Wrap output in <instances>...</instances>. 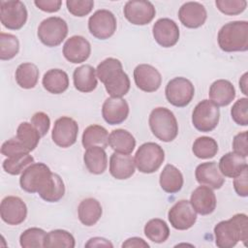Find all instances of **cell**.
<instances>
[{
    "label": "cell",
    "instance_id": "bcb514c9",
    "mask_svg": "<svg viewBox=\"0 0 248 248\" xmlns=\"http://www.w3.org/2000/svg\"><path fill=\"white\" fill-rule=\"evenodd\" d=\"M31 124L37 129L41 137H44L49 130L50 119L46 113L43 111H38L32 116Z\"/></svg>",
    "mask_w": 248,
    "mask_h": 248
},
{
    "label": "cell",
    "instance_id": "ffe728a7",
    "mask_svg": "<svg viewBox=\"0 0 248 248\" xmlns=\"http://www.w3.org/2000/svg\"><path fill=\"white\" fill-rule=\"evenodd\" d=\"M178 17L187 28H199L205 22L207 13L204 6L199 2H186L180 7Z\"/></svg>",
    "mask_w": 248,
    "mask_h": 248
},
{
    "label": "cell",
    "instance_id": "d590c367",
    "mask_svg": "<svg viewBox=\"0 0 248 248\" xmlns=\"http://www.w3.org/2000/svg\"><path fill=\"white\" fill-rule=\"evenodd\" d=\"M144 234L152 242L163 243L170 236V229L164 220L155 218L145 224Z\"/></svg>",
    "mask_w": 248,
    "mask_h": 248
},
{
    "label": "cell",
    "instance_id": "e575fe53",
    "mask_svg": "<svg viewBox=\"0 0 248 248\" xmlns=\"http://www.w3.org/2000/svg\"><path fill=\"white\" fill-rule=\"evenodd\" d=\"M16 139L24 146L27 151H33L41 139L40 133L29 122H22L16 130Z\"/></svg>",
    "mask_w": 248,
    "mask_h": 248
},
{
    "label": "cell",
    "instance_id": "9c48e42d",
    "mask_svg": "<svg viewBox=\"0 0 248 248\" xmlns=\"http://www.w3.org/2000/svg\"><path fill=\"white\" fill-rule=\"evenodd\" d=\"M27 10L19 0L0 1V19L4 27L18 30L26 23Z\"/></svg>",
    "mask_w": 248,
    "mask_h": 248
},
{
    "label": "cell",
    "instance_id": "8992f818",
    "mask_svg": "<svg viewBox=\"0 0 248 248\" xmlns=\"http://www.w3.org/2000/svg\"><path fill=\"white\" fill-rule=\"evenodd\" d=\"M38 38L46 46H59L68 35L67 22L59 16L44 19L38 27Z\"/></svg>",
    "mask_w": 248,
    "mask_h": 248
},
{
    "label": "cell",
    "instance_id": "816d5d0a",
    "mask_svg": "<svg viewBox=\"0 0 248 248\" xmlns=\"http://www.w3.org/2000/svg\"><path fill=\"white\" fill-rule=\"evenodd\" d=\"M85 247H113V245L106 238L93 237L88 240V242L85 244Z\"/></svg>",
    "mask_w": 248,
    "mask_h": 248
},
{
    "label": "cell",
    "instance_id": "7402d4cb",
    "mask_svg": "<svg viewBox=\"0 0 248 248\" xmlns=\"http://www.w3.org/2000/svg\"><path fill=\"white\" fill-rule=\"evenodd\" d=\"M195 176L201 185H205L211 189H220L225 182L218 164L214 161L200 164L196 168Z\"/></svg>",
    "mask_w": 248,
    "mask_h": 248
},
{
    "label": "cell",
    "instance_id": "f35d334b",
    "mask_svg": "<svg viewBox=\"0 0 248 248\" xmlns=\"http://www.w3.org/2000/svg\"><path fill=\"white\" fill-rule=\"evenodd\" d=\"M192 151L197 158L209 159L217 154L218 143L213 138L200 137L194 141Z\"/></svg>",
    "mask_w": 248,
    "mask_h": 248
},
{
    "label": "cell",
    "instance_id": "2e32d148",
    "mask_svg": "<svg viewBox=\"0 0 248 248\" xmlns=\"http://www.w3.org/2000/svg\"><path fill=\"white\" fill-rule=\"evenodd\" d=\"M152 33L155 41L163 47H170L179 40V28L174 20L163 17L153 25Z\"/></svg>",
    "mask_w": 248,
    "mask_h": 248
},
{
    "label": "cell",
    "instance_id": "3957f363",
    "mask_svg": "<svg viewBox=\"0 0 248 248\" xmlns=\"http://www.w3.org/2000/svg\"><path fill=\"white\" fill-rule=\"evenodd\" d=\"M217 41L223 51H246L248 49V22L237 20L226 23L219 30Z\"/></svg>",
    "mask_w": 248,
    "mask_h": 248
},
{
    "label": "cell",
    "instance_id": "f546056e",
    "mask_svg": "<svg viewBox=\"0 0 248 248\" xmlns=\"http://www.w3.org/2000/svg\"><path fill=\"white\" fill-rule=\"evenodd\" d=\"M83 161L88 171L93 174H102L108 167V156L105 148L91 146L86 148Z\"/></svg>",
    "mask_w": 248,
    "mask_h": 248
},
{
    "label": "cell",
    "instance_id": "8d00e7d4",
    "mask_svg": "<svg viewBox=\"0 0 248 248\" xmlns=\"http://www.w3.org/2000/svg\"><path fill=\"white\" fill-rule=\"evenodd\" d=\"M76 245L75 237L65 230H53L46 233L44 247L46 248H74Z\"/></svg>",
    "mask_w": 248,
    "mask_h": 248
},
{
    "label": "cell",
    "instance_id": "52a82bcc",
    "mask_svg": "<svg viewBox=\"0 0 248 248\" xmlns=\"http://www.w3.org/2000/svg\"><path fill=\"white\" fill-rule=\"evenodd\" d=\"M220 118L219 107L209 100H202L194 108L192 123L194 127L203 133L211 132L218 125Z\"/></svg>",
    "mask_w": 248,
    "mask_h": 248
},
{
    "label": "cell",
    "instance_id": "9a60e30c",
    "mask_svg": "<svg viewBox=\"0 0 248 248\" xmlns=\"http://www.w3.org/2000/svg\"><path fill=\"white\" fill-rule=\"evenodd\" d=\"M0 216L8 225H19L26 219L27 206L20 198L8 196L0 203Z\"/></svg>",
    "mask_w": 248,
    "mask_h": 248
},
{
    "label": "cell",
    "instance_id": "4316f807",
    "mask_svg": "<svg viewBox=\"0 0 248 248\" xmlns=\"http://www.w3.org/2000/svg\"><path fill=\"white\" fill-rule=\"evenodd\" d=\"M102 213L101 203L94 198L82 200L78 207V219L86 227L94 226L100 220Z\"/></svg>",
    "mask_w": 248,
    "mask_h": 248
},
{
    "label": "cell",
    "instance_id": "484cf974",
    "mask_svg": "<svg viewBox=\"0 0 248 248\" xmlns=\"http://www.w3.org/2000/svg\"><path fill=\"white\" fill-rule=\"evenodd\" d=\"M38 194L47 202L60 201L65 194V185L62 178L57 173L51 172L45 184L39 189Z\"/></svg>",
    "mask_w": 248,
    "mask_h": 248
},
{
    "label": "cell",
    "instance_id": "ab89813d",
    "mask_svg": "<svg viewBox=\"0 0 248 248\" xmlns=\"http://www.w3.org/2000/svg\"><path fill=\"white\" fill-rule=\"evenodd\" d=\"M46 232L40 228H29L19 236L20 246L23 248L44 247Z\"/></svg>",
    "mask_w": 248,
    "mask_h": 248
},
{
    "label": "cell",
    "instance_id": "4fadbf2b",
    "mask_svg": "<svg viewBox=\"0 0 248 248\" xmlns=\"http://www.w3.org/2000/svg\"><path fill=\"white\" fill-rule=\"evenodd\" d=\"M51 173L49 168L44 163H33L21 173L19 184L21 189L28 193H38L39 189Z\"/></svg>",
    "mask_w": 248,
    "mask_h": 248
},
{
    "label": "cell",
    "instance_id": "7a4b0ae2",
    "mask_svg": "<svg viewBox=\"0 0 248 248\" xmlns=\"http://www.w3.org/2000/svg\"><path fill=\"white\" fill-rule=\"evenodd\" d=\"M215 243L219 248H232L242 241L246 245L248 240L247 215L238 213L229 220L221 221L214 227Z\"/></svg>",
    "mask_w": 248,
    "mask_h": 248
},
{
    "label": "cell",
    "instance_id": "d6a6232c",
    "mask_svg": "<svg viewBox=\"0 0 248 248\" xmlns=\"http://www.w3.org/2000/svg\"><path fill=\"white\" fill-rule=\"evenodd\" d=\"M81 141L84 148H89L91 146L106 148L108 145V133L105 127L93 124L85 128Z\"/></svg>",
    "mask_w": 248,
    "mask_h": 248
},
{
    "label": "cell",
    "instance_id": "836d02e7",
    "mask_svg": "<svg viewBox=\"0 0 248 248\" xmlns=\"http://www.w3.org/2000/svg\"><path fill=\"white\" fill-rule=\"evenodd\" d=\"M38 67L30 62L22 63L18 65L16 70V81L23 89L34 88L39 79Z\"/></svg>",
    "mask_w": 248,
    "mask_h": 248
},
{
    "label": "cell",
    "instance_id": "6da1fadb",
    "mask_svg": "<svg viewBox=\"0 0 248 248\" xmlns=\"http://www.w3.org/2000/svg\"><path fill=\"white\" fill-rule=\"evenodd\" d=\"M96 75L111 97L121 98L130 90L129 77L123 71L121 62L116 58L108 57L103 60L97 66Z\"/></svg>",
    "mask_w": 248,
    "mask_h": 248
},
{
    "label": "cell",
    "instance_id": "ee69618b",
    "mask_svg": "<svg viewBox=\"0 0 248 248\" xmlns=\"http://www.w3.org/2000/svg\"><path fill=\"white\" fill-rule=\"evenodd\" d=\"M68 11L75 16H85L93 9L94 1L92 0H67Z\"/></svg>",
    "mask_w": 248,
    "mask_h": 248
},
{
    "label": "cell",
    "instance_id": "681fc988",
    "mask_svg": "<svg viewBox=\"0 0 248 248\" xmlns=\"http://www.w3.org/2000/svg\"><path fill=\"white\" fill-rule=\"evenodd\" d=\"M34 4L42 11L46 13L58 12L61 8V0H35Z\"/></svg>",
    "mask_w": 248,
    "mask_h": 248
},
{
    "label": "cell",
    "instance_id": "603a6c76",
    "mask_svg": "<svg viewBox=\"0 0 248 248\" xmlns=\"http://www.w3.org/2000/svg\"><path fill=\"white\" fill-rule=\"evenodd\" d=\"M135 161L130 154L114 152L109 158V172L118 179L124 180L130 178L135 173Z\"/></svg>",
    "mask_w": 248,
    "mask_h": 248
},
{
    "label": "cell",
    "instance_id": "d6986e66",
    "mask_svg": "<svg viewBox=\"0 0 248 248\" xmlns=\"http://www.w3.org/2000/svg\"><path fill=\"white\" fill-rule=\"evenodd\" d=\"M129 114V105L122 98L110 97L106 99L102 107V115L105 121L110 125L121 124Z\"/></svg>",
    "mask_w": 248,
    "mask_h": 248
},
{
    "label": "cell",
    "instance_id": "74e56055",
    "mask_svg": "<svg viewBox=\"0 0 248 248\" xmlns=\"http://www.w3.org/2000/svg\"><path fill=\"white\" fill-rule=\"evenodd\" d=\"M34 163V158L29 153H21L8 157L3 161L4 170L12 175L22 173L24 170Z\"/></svg>",
    "mask_w": 248,
    "mask_h": 248
},
{
    "label": "cell",
    "instance_id": "1f68e13d",
    "mask_svg": "<svg viewBox=\"0 0 248 248\" xmlns=\"http://www.w3.org/2000/svg\"><path fill=\"white\" fill-rule=\"evenodd\" d=\"M108 145L115 152L130 154L136 146V140L130 132L124 129H116L108 135Z\"/></svg>",
    "mask_w": 248,
    "mask_h": 248
},
{
    "label": "cell",
    "instance_id": "7bdbcfd3",
    "mask_svg": "<svg viewBox=\"0 0 248 248\" xmlns=\"http://www.w3.org/2000/svg\"><path fill=\"white\" fill-rule=\"evenodd\" d=\"M231 115L237 125H248V99L246 97L240 98L233 104L231 109Z\"/></svg>",
    "mask_w": 248,
    "mask_h": 248
},
{
    "label": "cell",
    "instance_id": "60d3db41",
    "mask_svg": "<svg viewBox=\"0 0 248 248\" xmlns=\"http://www.w3.org/2000/svg\"><path fill=\"white\" fill-rule=\"evenodd\" d=\"M19 50L18 39L9 33L1 32L0 34V59L10 60L14 58Z\"/></svg>",
    "mask_w": 248,
    "mask_h": 248
},
{
    "label": "cell",
    "instance_id": "d4e9b609",
    "mask_svg": "<svg viewBox=\"0 0 248 248\" xmlns=\"http://www.w3.org/2000/svg\"><path fill=\"white\" fill-rule=\"evenodd\" d=\"M75 88L80 92L88 93L93 91L98 84L96 69L91 65L85 64L75 69L73 74Z\"/></svg>",
    "mask_w": 248,
    "mask_h": 248
},
{
    "label": "cell",
    "instance_id": "f6af8a7d",
    "mask_svg": "<svg viewBox=\"0 0 248 248\" xmlns=\"http://www.w3.org/2000/svg\"><path fill=\"white\" fill-rule=\"evenodd\" d=\"M1 153L4 156L11 157V156L21 154V153H29V151H27L24 148V146L19 142V140L16 137L3 142L1 146Z\"/></svg>",
    "mask_w": 248,
    "mask_h": 248
},
{
    "label": "cell",
    "instance_id": "ba28073f",
    "mask_svg": "<svg viewBox=\"0 0 248 248\" xmlns=\"http://www.w3.org/2000/svg\"><path fill=\"white\" fill-rule=\"evenodd\" d=\"M165 94L170 105L183 108L191 103L195 95V88L189 79L183 77H177L168 82Z\"/></svg>",
    "mask_w": 248,
    "mask_h": 248
},
{
    "label": "cell",
    "instance_id": "7c38bea8",
    "mask_svg": "<svg viewBox=\"0 0 248 248\" xmlns=\"http://www.w3.org/2000/svg\"><path fill=\"white\" fill-rule=\"evenodd\" d=\"M78 134V125L77 121L69 116H62L55 120L51 133L53 142L62 148L72 146Z\"/></svg>",
    "mask_w": 248,
    "mask_h": 248
},
{
    "label": "cell",
    "instance_id": "5b68a950",
    "mask_svg": "<svg viewBox=\"0 0 248 248\" xmlns=\"http://www.w3.org/2000/svg\"><path fill=\"white\" fill-rule=\"evenodd\" d=\"M165 160L164 149L155 142L141 144L135 154V165L142 173H153L159 170Z\"/></svg>",
    "mask_w": 248,
    "mask_h": 248
},
{
    "label": "cell",
    "instance_id": "5bb4252c",
    "mask_svg": "<svg viewBox=\"0 0 248 248\" xmlns=\"http://www.w3.org/2000/svg\"><path fill=\"white\" fill-rule=\"evenodd\" d=\"M123 13L127 20L132 24L145 25L152 21L156 10L154 5L149 1L132 0L125 4Z\"/></svg>",
    "mask_w": 248,
    "mask_h": 248
},
{
    "label": "cell",
    "instance_id": "8fae6325",
    "mask_svg": "<svg viewBox=\"0 0 248 248\" xmlns=\"http://www.w3.org/2000/svg\"><path fill=\"white\" fill-rule=\"evenodd\" d=\"M168 218L172 228L185 231L194 226L197 221V212L187 200L176 202L169 210Z\"/></svg>",
    "mask_w": 248,
    "mask_h": 248
},
{
    "label": "cell",
    "instance_id": "e0dca14e",
    "mask_svg": "<svg viewBox=\"0 0 248 248\" xmlns=\"http://www.w3.org/2000/svg\"><path fill=\"white\" fill-rule=\"evenodd\" d=\"M134 80L138 88L144 92H155L162 83L159 71L149 64H140L134 70Z\"/></svg>",
    "mask_w": 248,
    "mask_h": 248
},
{
    "label": "cell",
    "instance_id": "44dd1931",
    "mask_svg": "<svg viewBox=\"0 0 248 248\" xmlns=\"http://www.w3.org/2000/svg\"><path fill=\"white\" fill-rule=\"evenodd\" d=\"M190 202L195 211L201 215L211 214L215 210L217 203L214 192L205 185H201L193 191Z\"/></svg>",
    "mask_w": 248,
    "mask_h": 248
},
{
    "label": "cell",
    "instance_id": "30bf717a",
    "mask_svg": "<svg viewBox=\"0 0 248 248\" xmlns=\"http://www.w3.org/2000/svg\"><path fill=\"white\" fill-rule=\"evenodd\" d=\"M116 18L108 10H98L88 19L89 32L100 40L110 38L116 31Z\"/></svg>",
    "mask_w": 248,
    "mask_h": 248
},
{
    "label": "cell",
    "instance_id": "f1b7e54d",
    "mask_svg": "<svg viewBox=\"0 0 248 248\" xmlns=\"http://www.w3.org/2000/svg\"><path fill=\"white\" fill-rule=\"evenodd\" d=\"M44 88L51 94H61L69 87V77L61 69H50L45 73L42 80Z\"/></svg>",
    "mask_w": 248,
    "mask_h": 248
},
{
    "label": "cell",
    "instance_id": "7dc6e473",
    "mask_svg": "<svg viewBox=\"0 0 248 248\" xmlns=\"http://www.w3.org/2000/svg\"><path fill=\"white\" fill-rule=\"evenodd\" d=\"M233 188L238 196H248V167L245 168L240 174L234 177Z\"/></svg>",
    "mask_w": 248,
    "mask_h": 248
},
{
    "label": "cell",
    "instance_id": "b9f144b4",
    "mask_svg": "<svg viewBox=\"0 0 248 248\" xmlns=\"http://www.w3.org/2000/svg\"><path fill=\"white\" fill-rule=\"evenodd\" d=\"M218 10L227 16H236L244 12L247 7L245 0H216Z\"/></svg>",
    "mask_w": 248,
    "mask_h": 248
},
{
    "label": "cell",
    "instance_id": "4dcf8cb0",
    "mask_svg": "<svg viewBox=\"0 0 248 248\" xmlns=\"http://www.w3.org/2000/svg\"><path fill=\"white\" fill-rule=\"evenodd\" d=\"M161 188L170 194L177 193L183 186V175L181 171L173 165L168 164L164 167L160 174Z\"/></svg>",
    "mask_w": 248,
    "mask_h": 248
},
{
    "label": "cell",
    "instance_id": "f907efd6",
    "mask_svg": "<svg viewBox=\"0 0 248 248\" xmlns=\"http://www.w3.org/2000/svg\"><path fill=\"white\" fill-rule=\"evenodd\" d=\"M122 247L126 248H133V247H136V248H149V244L147 242H145L142 238L140 237H131V238H128L126 239L125 242H123L122 244Z\"/></svg>",
    "mask_w": 248,
    "mask_h": 248
},
{
    "label": "cell",
    "instance_id": "277c9868",
    "mask_svg": "<svg viewBox=\"0 0 248 248\" xmlns=\"http://www.w3.org/2000/svg\"><path fill=\"white\" fill-rule=\"evenodd\" d=\"M148 123L153 135L162 141L170 142L177 137V120L173 112L167 108H155L149 115Z\"/></svg>",
    "mask_w": 248,
    "mask_h": 248
},
{
    "label": "cell",
    "instance_id": "cb8c5ba5",
    "mask_svg": "<svg viewBox=\"0 0 248 248\" xmlns=\"http://www.w3.org/2000/svg\"><path fill=\"white\" fill-rule=\"evenodd\" d=\"M208 95L210 101L217 107H226L233 101L235 89L231 81L217 79L210 85Z\"/></svg>",
    "mask_w": 248,
    "mask_h": 248
},
{
    "label": "cell",
    "instance_id": "c3c4849f",
    "mask_svg": "<svg viewBox=\"0 0 248 248\" xmlns=\"http://www.w3.org/2000/svg\"><path fill=\"white\" fill-rule=\"evenodd\" d=\"M233 152L241 155L242 157H247L248 155V145H247V131H243L234 136L232 140Z\"/></svg>",
    "mask_w": 248,
    "mask_h": 248
},
{
    "label": "cell",
    "instance_id": "83f0119b",
    "mask_svg": "<svg viewBox=\"0 0 248 248\" xmlns=\"http://www.w3.org/2000/svg\"><path fill=\"white\" fill-rule=\"evenodd\" d=\"M247 162L245 157L235 153L228 152L220 158L218 168L220 172L231 178H234L242 172V170L247 168Z\"/></svg>",
    "mask_w": 248,
    "mask_h": 248
},
{
    "label": "cell",
    "instance_id": "ac0fdd59",
    "mask_svg": "<svg viewBox=\"0 0 248 248\" xmlns=\"http://www.w3.org/2000/svg\"><path fill=\"white\" fill-rule=\"evenodd\" d=\"M90 53V43L82 36H72L63 46V55L71 63H82L88 59Z\"/></svg>",
    "mask_w": 248,
    "mask_h": 248
},
{
    "label": "cell",
    "instance_id": "f5cc1de1",
    "mask_svg": "<svg viewBox=\"0 0 248 248\" xmlns=\"http://www.w3.org/2000/svg\"><path fill=\"white\" fill-rule=\"evenodd\" d=\"M247 76H248V74L245 73V74L242 76L241 79L239 80V87L241 88L242 92H243L245 95L248 94L247 91H246V88H245V87H246V84H247Z\"/></svg>",
    "mask_w": 248,
    "mask_h": 248
}]
</instances>
